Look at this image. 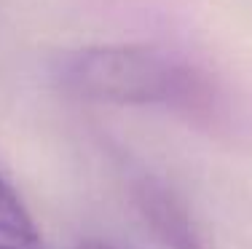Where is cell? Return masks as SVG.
Instances as JSON below:
<instances>
[{
	"label": "cell",
	"mask_w": 252,
	"mask_h": 249,
	"mask_svg": "<svg viewBox=\"0 0 252 249\" xmlns=\"http://www.w3.org/2000/svg\"><path fill=\"white\" fill-rule=\"evenodd\" d=\"M57 81L73 97L102 105H169L207 118L215 91L199 70L131 43L89 46L62 56Z\"/></svg>",
	"instance_id": "obj_1"
},
{
	"label": "cell",
	"mask_w": 252,
	"mask_h": 249,
	"mask_svg": "<svg viewBox=\"0 0 252 249\" xmlns=\"http://www.w3.org/2000/svg\"><path fill=\"white\" fill-rule=\"evenodd\" d=\"M131 201L148 225V230L166 249H212L204 225L196 220L190 206L175 188L164 185L156 177H140L131 185Z\"/></svg>",
	"instance_id": "obj_2"
},
{
	"label": "cell",
	"mask_w": 252,
	"mask_h": 249,
	"mask_svg": "<svg viewBox=\"0 0 252 249\" xmlns=\"http://www.w3.org/2000/svg\"><path fill=\"white\" fill-rule=\"evenodd\" d=\"M0 236L14 244H35L38 241V228L25 206V201L19 198V193L5 182V177L0 174Z\"/></svg>",
	"instance_id": "obj_3"
},
{
	"label": "cell",
	"mask_w": 252,
	"mask_h": 249,
	"mask_svg": "<svg viewBox=\"0 0 252 249\" xmlns=\"http://www.w3.org/2000/svg\"><path fill=\"white\" fill-rule=\"evenodd\" d=\"M78 249H113L110 244H105V241H83Z\"/></svg>",
	"instance_id": "obj_4"
},
{
	"label": "cell",
	"mask_w": 252,
	"mask_h": 249,
	"mask_svg": "<svg viewBox=\"0 0 252 249\" xmlns=\"http://www.w3.org/2000/svg\"><path fill=\"white\" fill-rule=\"evenodd\" d=\"M0 249H16V247H5V244H0Z\"/></svg>",
	"instance_id": "obj_5"
}]
</instances>
